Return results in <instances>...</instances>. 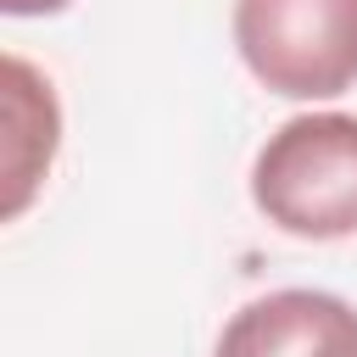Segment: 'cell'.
<instances>
[{"label":"cell","mask_w":357,"mask_h":357,"mask_svg":"<svg viewBox=\"0 0 357 357\" xmlns=\"http://www.w3.org/2000/svg\"><path fill=\"white\" fill-rule=\"evenodd\" d=\"M251 201L296 240L357 234V117L307 112L279 123L251 162Z\"/></svg>","instance_id":"1"},{"label":"cell","mask_w":357,"mask_h":357,"mask_svg":"<svg viewBox=\"0 0 357 357\" xmlns=\"http://www.w3.org/2000/svg\"><path fill=\"white\" fill-rule=\"evenodd\" d=\"M245 73L284 100H335L357 84V0H234Z\"/></svg>","instance_id":"2"},{"label":"cell","mask_w":357,"mask_h":357,"mask_svg":"<svg viewBox=\"0 0 357 357\" xmlns=\"http://www.w3.org/2000/svg\"><path fill=\"white\" fill-rule=\"evenodd\" d=\"M212 357H357V307L329 290H268L223 324Z\"/></svg>","instance_id":"3"},{"label":"cell","mask_w":357,"mask_h":357,"mask_svg":"<svg viewBox=\"0 0 357 357\" xmlns=\"http://www.w3.org/2000/svg\"><path fill=\"white\" fill-rule=\"evenodd\" d=\"M0 89H6V218H17L56 162L61 112H56L50 78H39L22 56L0 61Z\"/></svg>","instance_id":"4"},{"label":"cell","mask_w":357,"mask_h":357,"mask_svg":"<svg viewBox=\"0 0 357 357\" xmlns=\"http://www.w3.org/2000/svg\"><path fill=\"white\" fill-rule=\"evenodd\" d=\"M73 0H0V11L6 17H56V11H67Z\"/></svg>","instance_id":"5"}]
</instances>
